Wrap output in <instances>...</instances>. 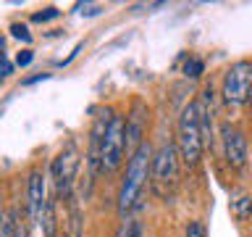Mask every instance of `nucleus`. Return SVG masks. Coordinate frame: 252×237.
Masks as SVG:
<instances>
[{"mask_svg": "<svg viewBox=\"0 0 252 237\" xmlns=\"http://www.w3.org/2000/svg\"><path fill=\"white\" fill-rule=\"evenodd\" d=\"M153 153L155 150L150 148V142L137 148L129 161H126V171L121 179V187H118V216L129 219L131 211H137L142 205V198H145V190L150 185V171H153Z\"/></svg>", "mask_w": 252, "mask_h": 237, "instance_id": "obj_1", "label": "nucleus"}, {"mask_svg": "<svg viewBox=\"0 0 252 237\" xmlns=\"http://www.w3.org/2000/svg\"><path fill=\"white\" fill-rule=\"evenodd\" d=\"M176 148H179V156H181V163L187 169H197L202 161V150H205V142H202V132H200V116H197V100L187 103L179 114V121H176Z\"/></svg>", "mask_w": 252, "mask_h": 237, "instance_id": "obj_2", "label": "nucleus"}, {"mask_svg": "<svg viewBox=\"0 0 252 237\" xmlns=\"http://www.w3.org/2000/svg\"><path fill=\"white\" fill-rule=\"evenodd\" d=\"M179 169H181V156L176 148V140L163 142L153 153V171H150V187L158 198L168 200L179 187Z\"/></svg>", "mask_w": 252, "mask_h": 237, "instance_id": "obj_3", "label": "nucleus"}, {"mask_svg": "<svg viewBox=\"0 0 252 237\" xmlns=\"http://www.w3.org/2000/svg\"><path fill=\"white\" fill-rule=\"evenodd\" d=\"M79 150L74 142H68L66 148L61 150L58 156L53 158L50 163V179H53V187H55V198L63 203L71 200L74 195V182H76V171H79Z\"/></svg>", "mask_w": 252, "mask_h": 237, "instance_id": "obj_4", "label": "nucleus"}, {"mask_svg": "<svg viewBox=\"0 0 252 237\" xmlns=\"http://www.w3.org/2000/svg\"><path fill=\"white\" fill-rule=\"evenodd\" d=\"M252 87V61H236L228 66L220 84V98L228 108L247 106V95Z\"/></svg>", "mask_w": 252, "mask_h": 237, "instance_id": "obj_5", "label": "nucleus"}, {"mask_svg": "<svg viewBox=\"0 0 252 237\" xmlns=\"http://www.w3.org/2000/svg\"><path fill=\"white\" fill-rule=\"evenodd\" d=\"M113 108H100L97 116L92 121L90 129V150H87V169H90V185L94 182V177L102 174V145H105V134L108 126L113 121Z\"/></svg>", "mask_w": 252, "mask_h": 237, "instance_id": "obj_6", "label": "nucleus"}, {"mask_svg": "<svg viewBox=\"0 0 252 237\" xmlns=\"http://www.w3.org/2000/svg\"><path fill=\"white\" fill-rule=\"evenodd\" d=\"M126 156V118L113 114V121L108 126L105 145H102V174H116Z\"/></svg>", "mask_w": 252, "mask_h": 237, "instance_id": "obj_7", "label": "nucleus"}, {"mask_svg": "<svg viewBox=\"0 0 252 237\" xmlns=\"http://www.w3.org/2000/svg\"><path fill=\"white\" fill-rule=\"evenodd\" d=\"M220 142H223V158L231 169H244L250 158V148H247V137L242 129H236L231 124L220 126Z\"/></svg>", "mask_w": 252, "mask_h": 237, "instance_id": "obj_8", "label": "nucleus"}, {"mask_svg": "<svg viewBox=\"0 0 252 237\" xmlns=\"http://www.w3.org/2000/svg\"><path fill=\"white\" fill-rule=\"evenodd\" d=\"M45 171L34 166L29 171V179H27V213H29V221H37L39 224V216H42V208L47 203V185H45Z\"/></svg>", "mask_w": 252, "mask_h": 237, "instance_id": "obj_9", "label": "nucleus"}, {"mask_svg": "<svg viewBox=\"0 0 252 237\" xmlns=\"http://www.w3.org/2000/svg\"><path fill=\"white\" fill-rule=\"evenodd\" d=\"M147 132V108L145 103H134L131 114L126 116V161L137 153L139 145H145Z\"/></svg>", "mask_w": 252, "mask_h": 237, "instance_id": "obj_10", "label": "nucleus"}, {"mask_svg": "<svg viewBox=\"0 0 252 237\" xmlns=\"http://www.w3.org/2000/svg\"><path fill=\"white\" fill-rule=\"evenodd\" d=\"M213 84H205V90L197 100V116H200V132H202V142L210 145L213 142V116H216V108H213Z\"/></svg>", "mask_w": 252, "mask_h": 237, "instance_id": "obj_11", "label": "nucleus"}, {"mask_svg": "<svg viewBox=\"0 0 252 237\" xmlns=\"http://www.w3.org/2000/svg\"><path fill=\"white\" fill-rule=\"evenodd\" d=\"M63 235L66 237H82L84 235V213L79 205V195L74 193L66 203V216H63Z\"/></svg>", "mask_w": 252, "mask_h": 237, "instance_id": "obj_12", "label": "nucleus"}, {"mask_svg": "<svg viewBox=\"0 0 252 237\" xmlns=\"http://www.w3.org/2000/svg\"><path fill=\"white\" fill-rule=\"evenodd\" d=\"M228 211H231V216L236 221H250L252 219V195L247 190H236L231 195V200H228Z\"/></svg>", "mask_w": 252, "mask_h": 237, "instance_id": "obj_13", "label": "nucleus"}, {"mask_svg": "<svg viewBox=\"0 0 252 237\" xmlns=\"http://www.w3.org/2000/svg\"><path fill=\"white\" fill-rule=\"evenodd\" d=\"M55 203L58 198H47L45 208H42V216H39V227H42V235L45 237H55L58 235V219H55Z\"/></svg>", "mask_w": 252, "mask_h": 237, "instance_id": "obj_14", "label": "nucleus"}, {"mask_svg": "<svg viewBox=\"0 0 252 237\" xmlns=\"http://www.w3.org/2000/svg\"><path fill=\"white\" fill-rule=\"evenodd\" d=\"M16 227H19V219H16V208L0 211V237H16Z\"/></svg>", "mask_w": 252, "mask_h": 237, "instance_id": "obj_15", "label": "nucleus"}, {"mask_svg": "<svg viewBox=\"0 0 252 237\" xmlns=\"http://www.w3.org/2000/svg\"><path fill=\"white\" fill-rule=\"evenodd\" d=\"M139 232H142V227H139L137 219H124L121 224H118L113 237H139Z\"/></svg>", "mask_w": 252, "mask_h": 237, "instance_id": "obj_16", "label": "nucleus"}, {"mask_svg": "<svg viewBox=\"0 0 252 237\" xmlns=\"http://www.w3.org/2000/svg\"><path fill=\"white\" fill-rule=\"evenodd\" d=\"M205 74V61L202 58H189L187 63H184V77H189V79H197V77H202Z\"/></svg>", "mask_w": 252, "mask_h": 237, "instance_id": "obj_17", "label": "nucleus"}, {"mask_svg": "<svg viewBox=\"0 0 252 237\" xmlns=\"http://www.w3.org/2000/svg\"><path fill=\"white\" fill-rule=\"evenodd\" d=\"M61 16V11L55 5H47V8H42V11H37V13H32V21L34 24H45V21H53V19H58Z\"/></svg>", "mask_w": 252, "mask_h": 237, "instance_id": "obj_18", "label": "nucleus"}, {"mask_svg": "<svg viewBox=\"0 0 252 237\" xmlns=\"http://www.w3.org/2000/svg\"><path fill=\"white\" fill-rule=\"evenodd\" d=\"M11 35L16 37V40H21V42H32V32H29V27L27 24H11Z\"/></svg>", "mask_w": 252, "mask_h": 237, "instance_id": "obj_19", "label": "nucleus"}, {"mask_svg": "<svg viewBox=\"0 0 252 237\" xmlns=\"http://www.w3.org/2000/svg\"><path fill=\"white\" fill-rule=\"evenodd\" d=\"M184 237H205V224L200 219H192L184 229Z\"/></svg>", "mask_w": 252, "mask_h": 237, "instance_id": "obj_20", "label": "nucleus"}, {"mask_svg": "<svg viewBox=\"0 0 252 237\" xmlns=\"http://www.w3.org/2000/svg\"><path fill=\"white\" fill-rule=\"evenodd\" d=\"M32 61H34V53H32L29 47H27V50H21L19 55H16V66H21V69H24V66H29Z\"/></svg>", "mask_w": 252, "mask_h": 237, "instance_id": "obj_21", "label": "nucleus"}, {"mask_svg": "<svg viewBox=\"0 0 252 237\" xmlns=\"http://www.w3.org/2000/svg\"><path fill=\"white\" fill-rule=\"evenodd\" d=\"M13 71V63L5 58V53H0V77H8Z\"/></svg>", "mask_w": 252, "mask_h": 237, "instance_id": "obj_22", "label": "nucleus"}, {"mask_svg": "<svg viewBox=\"0 0 252 237\" xmlns=\"http://www.w3.org/2000/svg\"><path fill=\"white\" fill-rule=\"evenodd\" d=\"M76 8H87V11H84L87 16H97V13L102 11V5H94V3H84V5H82V3H79Z\"/></svg>", "mask_w": 252, "mask_h": 237, "instance_id": "obj_23", "label": "nucleus"}, {"mask_svg": "<svg viewBox=\"0 0 252 237\" xmlns=\"http://www.w3.org/2000/svg\"><path fill=\"white\" fill-rule=\"evenodd\" d=\"M45 79H50V74H47V71H42V74H34V77H29V79H24V84H34V82H45Z\"/></svg>", "mask_w": 252, "mask_h": 237, "instance_id": "obj_24", "label": "nucleus"}, {"mask_svg": "<svg viewBox=\"0 0 252 237\" xmlns=\"http://www.w3.org/2000/svg\"><path fill=\"white\" fill-rule=\"evenodd\" d=\"M16 237H29V224H27V221H19V227H16Z\"/></svg>", "mask_w": 252, "mask_h": 237, "instance_id": "obj_25", "label": "nucleus"}, {"mask_svg": "<svg viewBox=\"0 0 252 237\" xmlns=\"http://www.w3.org/2000/svg\"><path fill=\"white\" fill-rule=\"evenodd\" d=\"M247 108H252V87H250V95H247Z\"/></svg>", "mask_w": 252, "mask_h": 237, "instance_id": "obj_26", "label": "nucleus"}, {"mask_svg": "<svg viewBox=\"0 0 252 237\" xmlns=\"http://www.w3.org/2000/svg\"><path fill=\"white\" fill-rule=\"evenodd\" d=\"M3 45H5V37L0 35V53H3Z\"/></svg>", "mask_w": 252, "mask_h": 237, "instance_id": "obj_27", "label": "nucleus"}]
</instances>
